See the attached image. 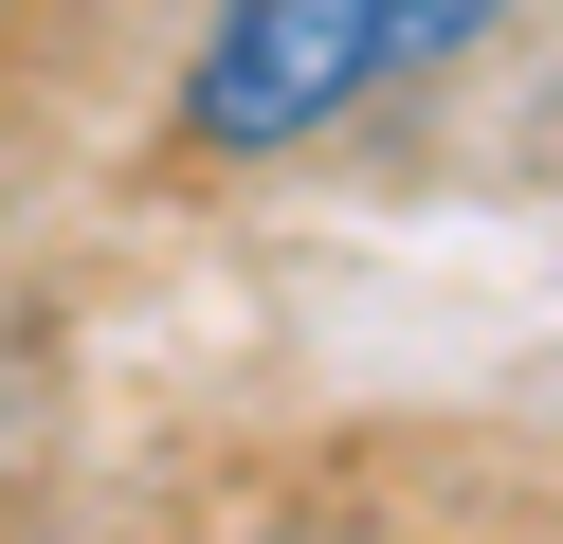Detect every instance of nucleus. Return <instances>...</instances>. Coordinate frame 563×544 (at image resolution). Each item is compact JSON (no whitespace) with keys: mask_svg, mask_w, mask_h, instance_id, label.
<instances>
[{"mask_svg":"<svg viewBox=\"0 0 563 544\" xmlns=\"http://www.w3.org/2000/svg\"><path fill=\"white\" fill-rule=\"evenodd\" d=\"M473 36H509V0H219L183 55V145L200 164H291V145L437 91Z\"/></svg>","mask_w":563,"mask_h":544,"instance_id":"1","label":"nucleus"}]
</instances>
